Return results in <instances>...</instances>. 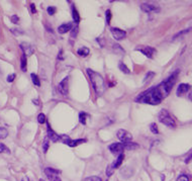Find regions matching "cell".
Wrapping results in <instances>:
<instances>
[{"instance_id": "cell-16", "label": "cell", "mask_w": 192, "mask_h": 181, "mask_svg": "<svg viewBox=\"0 0 192 181\" xmlns=\"http://www.w3.org/2000/svg\"><path fill=\"white\" fill-rule=\"evenodd\" d=\"M90 53V50L88 48H86V47H81V48H79L78 49V51H77V54H78L80 57H82V58H85L87 57V56L89 55Z\"/></svg>"}, {"instance_id": "cell-7", "label": "cell", "mask_w": 192, "mask_h": 181, "mask_svg": "<svg viewBox=\"0 0 192 181\" xmlns=\"http://www.w3.org/2000/svg\"><path fill=\"white\" fill-rule=\"evenodd\" d=\"M116 137L120 142L123 143H128L132 140V136L130 132L125 130H118L116 132Z\"/></svg>"}, {"instance_id": "cell-19", "label": "cell", "mask_w": 192, "mask_h": 181, "mask_svg": "<svg viewBox=\"0 0 192 181\" xmlns=\"http://www.w3.org/2000/svg\"><path fill=\"white\" fill-rule=\"evenodd\" d=\"M26 63H27V61H26V56L22 54V59H20V68H22V70L23 72H26Z\"/></svg>"}, {"instance_id": "cell-23", "label": "cell", "mask_w": 192, "mask_h": 181, "mask_svg": "<svg viewBox=\"0 0 192 181\" xmlns=\"http://www.w3.org/2000/svg\"><path fill=\"white\" fill-rule=\"evenodd\" d=\"M79 120H80V123H81L82 124H86L87 114L85 112H80V114H79Z\"/></svg>"}, {"instance_id": "cell-32", "label": "cell", "mask_w": 192, "mask_h": 181, "mask_svg": "<svg viewBox=\"0 0 192 181\" xmlns=\"http://www.w3.org/2000/svg\"><path fill=\"white\" fill-rule=\"evenodd\" d=\"M9 152V150L7 149V147H6L5 145H3L0 143V153H3V152Z\"/></svg>"}, {"instance_id": "cell-34", "label": "cell", "mask_w": 192, "mask_h": 181, "mask_svg": "<svg viewBox=\"0 0 192 181\" xmlns=\"http://www.w3.org/2000/svg\"><path fill=\"white\" fill-rule=\"evenodd\" d=\"M43 149H44V152H45V153H46V152L48 151V149H49V141H48V140H45Z\"/></svg>"}, {"instance_id": "cell-12", "label": "cell", "mask_w": 192, "mask_h": 181, "mask_svg": "<svg viewBox=\"0 0 192 181\" xmlns=\"http://www.w3.org/2000/svg\"><path fill=\"white\" fill-rule=\"evenodd\" d=\"M47 132H48V137L49 139L52 141V142H54V143H57L60 141V136H59L56 132H54L53 130H52V128L51 126L49 124H47Z\"/></svg>"}, {"instance_id": "cell-35", "label": "cell", "mask_w": 192, "mask_h": 181, "mask_svg": "<svg viewBox=\"0 0 192 181\" xmlns=\"http://www.w3.org/2000/svg\"><path fill=\"white\" fill-rule=\"evenodd\" d=\"M15 79V74H10L8 75V77H7V81L8 82H13V80Z\"/></svg>"}, {"instance_id": "cell-37", "label": "cell", "mask_w": 192, "mask_h": 181, "mask_svg": "<svg viewBox=\"0 0 192 181\" xmlns=\"http://www.w3.org/2000/svg\"><path fill=\"white\" fill-rule=\"evenodd\" d=\"M30 9H31V12H33V13H36V12H37L36 6H34L33 3H31V4H30Z\"/></svg>"}, {"instance_id": "cell-28", "label": "cell", "mask_w": 192, "mask_h": 181, "mask_svg": "<svg viewBox=\"0 0 192 181\" xmlns=\"http://www.w3.org/2000/svg\"><path fill=\"white\" fill-rule=\"evenodd\" d=\"M105 15H106V23L107 24H109L110 23V20H111V11L110 10H106V12H105Z\"/></svg>"}, {"instance_id": "cell-29", "label": "cell", "mask_w": 192, "mask_h": 181, "mask_svg": "<svg viewBox=\"0 0 192 181\" xmlns=\"http://www.w3.org/2000/svg\"><path fill=\"white\" fill-rule=\"evenodd\" d=\"M47 10H48V13L50 15H54L55 12H56V8L54 7V6H49Z\"/></svg>"}, {"instance_id": "cell-36", "label": "cell", "mask_w": 192, "mask_h": 181, "mask_svg": "<svg viewBox=\"0 0 192 181\" xmlns=\"http://www.w3.org/2000/svg\"><path fill=\"white\" fill-rule=\"evenodd\" d=\"M19 30H17V29H12L11 30V33H14V34H20V33H22V32H18Z\"/></svg>"}, {"instance_id": "cell-11", "label": "cell", "mask_w": 192, "mask_h": 181, "mask_svg": "<svg viewBox=\"0 0 192 181\" xmlns=\"http://www.w3.org/2000/svg\"><path fill=\"white\" fill-rule=\"evenodd\" d=\"M141 9L143 11L145 12H159L160 11V7L159 6H156V5H153V4H150V3H143L141 5Z\"/></svg>"}, {"instance_id": "cell-30", "label": "cell", "mask_w": 192, "mask_h": 181, "mask_svg": "<svg viewBox=\"0 0 192 181\" xmlns=\"http://www.w3.org/2000/svg\"><path fill=\"white\" fill-rule=\"evenodd\" d=\"M77 33H78V26H73V29L71 30V36H72L73 37H76V34H77Z\"/></svg>"}, {"instance_id": "cell-18", "label": "cell", "mask_w": 192, "mask_h": 181, "mask_svg": "<svg viewBox=\"0 0 192 181\" xmlns=\"http://www.w3.org/2000/svg\"><path fill=\"white\" fill-rule=\"evenodd\" d=\"M123 144H124V149L127 150V151H131V150H135L139 148V145L137 143L128 142V143H123Z\"/></svg>"}, {"instance_id": "cell-33", "label": "cell", "mask_w": 192, "mask_h": 181, "mask_svg": "<svg viewBox=\"0 0 192 181\" xmlns=\"http://www.w3.org/2000/svg\"><path fill=\"white\" fill-rule=\"evenodd\" d=\"M11 22H13V23H18V22H19V18H18V16L17 15H15V14H13L12 16H11Z\"/></svg>"}, {"instance_id": "cell-25", "label": "cell", "mask_w": 192, "mask_h": 181, "mask_svg": "<svg viewBox=\"0 0 192 181\" xmlns=\"http://www.w3.org/2000/svg\"><path fill=\"white\" fill-rule=\"evenodd\" d=\"M150 130H151V132L153 134H155V135L159 134V128H158V127H157V124L155 123L151 124V126H150Z\"/></svg>"}, {"instance_id": "cell-39", "label": "cell", "mask_w": 192, "mask_h": 181, "mask_svg": "<svg viewBox=\"0 0 192 181\" xmlns=\"http://www.w3.org/2000/svg\"><path fill=\"white\" fill-rule=\"evenodd\" d=\"M188 98H189V100H191V101H192V91L189 93V95H188Z\"/></svg>"}, {"instance_id": "cell-21", "label": "cell", "mask_w": 192, "mask_h": 181, "mask_svg": "<svg viewBox=\"0 0 192 181\" xmlns=\"http://www.w3.org/2000/svg\"><path fill=\"white\" fill-rule=\"evenodd\" d=\"M30 77H31V80H33V83L36 86H37V87H40L41 86V82H40V79H38V77H37V75H36V74H31L30 75Z\"/></svg>"}, {"instance_id": "cell-4", "label": "cell", "mask_w": 192, "mask_h": 181, "mask_svg": "<svg viewBox=\"0 0 192 181\" xmlns=\"http://www.w3.org/2000/svg\"><path fill=\"white\" fill-rule=\"evenodd\" d=\"M123 159H124V155H123V154H121V155H120V156H117L116 160H115V161L112 163V164L108 165L107 169H106V175H107L108 177H110L111 175H112L113 172H114V170L116 169V168H118V167H120V166L121 165V163H123Z\"/></svg>"}, {"instance_id": "cell-22", "label": "cell", "mask_w": 192, "mask_h": 181, "mask_svg": "<svg viewBox=\"0 0 192 181\" xmlns=\"http://www.w3.org/2000/svg\"><path fill=\"white\" fill-rule=\"evenodd\" d=\"M8 136V131L6 130L5 128H2L0 127V140H2V139H5L6 137Z\"/></svg>"}, {"instance_id": "cell-2", "label": "cell", "mask_w": 192, "mask_h": 181, "mask_svg": "<svg viewBox=\"0 0 192 181\" xmlns=\"http://www.w3.org/2000/svg\"><path fill=\"white\" fill-rule=\"evenodd\" d=\"M87 73H88V75H89L90 81L92 83L93 89H94V91H95V93L98 96L102 95V93L104 92V89H105L103 77L99 73L93 71L91 69H87Z\"/></svg>"}, {"instance_id": "cell-3", "label": "cell", "mask_w": 192, "mask_h": 181, "mask_svg": "<svg viewBox=\"0 0 192 181\" xmlns=\"http://www.w3.org/2000/svg\"><path fill=\"white\" fill-rule=\"evenodd\" d=\"M158 117H159L160 123H162L163 124H165V126L169 127V128H175L176 127L175 120H174V117L169 113L168 110L162 109L161 111H160Z\"/></svg>"}, {"instance_id": "cell-17", "label": "cell", "mask_w": 192, "mask_h": 181, "mask_svg": "<svg viewBox=\"0 0 192 181\" xmlns=\"http://www.w3.org/2000/svg\"><path fill=\"white\" fill-rule=\"evenodd\" d=\"M72 16H73V20H74V23L77 26L80 22V16H79V12L77 11L74 5H72Z\"/></svg>"}, {"instance_id": "cell-38", "label": "cell", "mask_w": 192, "mask_h": 181, "mask_svg": "<svg viewBox=\"0 0 192 181\" xmlns=\"http://www.w3.org/2000/svg\"><path fill=\"white\" fill-rule=\"evenodd\" d=\"M22 181H33L31 179H29V177H27V176H24L23 178L22 179Z\"/></svg>"}, {"instance_id": "cell-10", "label": "cell", "mask_w": 192, "mask_h": 181, "mask_svg": "<svg viewBox=\"0 0 192 181\" xmlns=\"http://www.w3.org/2000/svg\"><path fill=\"white\" fill-rule=\"evenodd\" d=\"M111 30V33H112V36L115 40L117 41H120L124 39L125 37H127V33L124 32V30H120V29H117V27H111L110 29Z\"/></svg>"}, {"instance_id": "cell-6", "label": "cell", "mask_w": 192, "mask_h": 181, "mask_svg": "<svg viewBox=\"0 0 192 181\" xmlns=\"http://www.w3.org/2000/svg\"><path fill=\"white\" fill-rule=\"evenodd\" d=\"M45 173L48 177V179L50 181H62L59 174L60 171L59 170H56L54 168H51V167H48V168L45 169Z\"/></svg>"}, {"instance_id": "cell-13", "label": "cell", "mask_w": 192, "mask_h": 181, "mask_svg": "<svg viewBox=\"0 0 192 181\" xmlns=\"http://www.w3.org/2000/svg\"><path fill=\"white\" fill-rule=\"evenodd\" d=\"M189 90H190V85L189 84H186V83H181V84L178 86L176 94H177V96H182L184 94H186Z\"/></svg>"}, {"instance_id": "cell-24", "label": "cell", "mask_w": 192, "mask_h": 181, "mask_svg": "<svg viewBox=\"0 0 192 181\" xmlns=\"http://www.w3.org/2000/svg\"><path fill=\"white\" fill-rule=\"evenodd\" d=\"M37 121L38 123H40L41 124H45L47 121V118H46V116H45L44 113H40L37 116Z\"/></svg>"}, {"instance_id": "cell-5", "label": "cell", "mask_w": 192, "mask_h": 181, "mask_svg": "<svg viewBox=\"0 0 192 181\" xmlns=\"http://www.w3.org/2000/svg\"><path fill=\"white\" fill-rule=\"evenodd\" d=\"M108 149L115 156H120L121 154H123V151H125L123 143H113L110 146H108Z\"/></svg>"}, {"instance_id": "cell-31", "label": "cell", "mask_w": 192, "mask_h": 181, "mask_svg": "<svg viewBox=\"0 0 192 181\" xmlns=\"http://www.w3.org/2000/svg\"><path fill=\"white\" fill-rule=\"evenodd\" d=\"M177 181H189V178H188L187 175H180L178 177Z\"/></svg>"}, {"instance_id": "cell-1", "label": "cell", "mask_w": 192, "mask_h": 181, "mask_svg": "<svg viewBox=\"0 0 192 181\" xmlns=\"http://www.w3.org/2000/svg\"><path fill=\"white\" fill-rule=\"evenodd\" d=\"M178 74H179V70L174 72L172 75L169 76L165 81L160 83L159 85L141 93L138 98L135 99V101L146 104H152V105H157V104L161 103L162 100L169 95L173 86L175 85Z\"/></svg>"}, {"instance_id": "cell-26", "label": "cell", "mask_w": 192, "mask_h": 181, "mask_svg": "<svg viewBox=\"0 0 192 181\" xmlns=\"http://www.w3.org/2000/svg\"><path fill=\"white\" fill-rule=\"evenodd\" d=\"M154 76H155V73H153V72H149V73H147V75H146V77H145V80H144V83H147V82H149L150 80H151Z\"/></svg>"}, {"instance_id": "cell-20", "label": "cell", "mask_w": 192, "mask_h": 181, "mask_svg": "<svg viewBox=\"0 0 192 181\" xmlns=\"http://www.w3.org/2000/svg\"><path fill=\"white\" fill-rule=\"evenodd\" d=\"M118 68H120V70L123 73H124V74H130V70H128V68L123 63V62H120V63L118 64Z\"/></svg>"}, {"instance_id": "cell-15", "label": "cell", "mask_w": 192, "mask_h": 181, "mask_svg": "<svg viewBox=\"0 0 192 181\" xmlns=\"http://www.w3.org/2000/svg\"><path fill=\"white\" fill-rule=\"evenodd\" d=\"M73 23L72 22H68V23H65V24H62L58 27V32L59 33H68L69 30L71 32V30L73 29Z\"/></svg>"}, {"instance_id": "cell-9", "label": "cell", "mask_w": 192, "mask_h": 181, "mask_svg": "<svg viewBox=\"0 0 192 181\" xmlns=\"http://www.w3.org/2000/svg\"><path fill=\"white\" fill-rule=\"evenodd\" d=\"M58 89H59V92L61 93V94L67 96L68 95V91H69V77H66L62 80L60 82V84L58 86Z\"/></svg>"}, {"instance_id": "cell-40", "label": "cell", "mask_w": 192, "mask_h": 181, "mask_svg": "<svg viewBox=\"0 0 192 181\" xmlns=\"http://www.w3.org/2000/svg\"><path fill=\"white\" fill-rule=\"evenodd\" d=\"M40 181H45V180H43V179H41V180H40Z\"/></svg>"}, {"instance_id": "cell-27", "label": "cell", "mask_w": 192, "mask_h": 181, "mask_svg": "<svg viewBox=\"0 0 192 181\" xmlns=\"http://www.w3.org/2000/svg\"><path fill=\"white\" fill-rule=\"evenodd\" d=\"M85 181H102V179L98 176H89L85 179Z\"/></svg>"}, {"instance_id": "cell-8", "label": "cell", "mask_w": 192, "mask_h": 181, "mask_svg": "<svg viewBox=\"0 0 192 181\" xmlns=\"http://www.w3.org/2000/svg\"><path fill=\"white\" fill-rule=\"evenodd\" d=\"M137 50L141 52L143 55H145L147 58H150V59H152L154 57V55L156 54L155 49L149 46H139L137 48Z\"/></svg>"}, {"instance_id": "cell-14", "label": "cell", "mask_w": 192, "mask_h": 181, "mask_svg": "<svg viewBox=\"0 0 192 181\" xmlns=\"http://www.w3.org/2000/svg\"><path fill=\"white\" fill-rule=\"evenodd\" d=\"M20 49L22 50L23 52V55H25V56H30V55H33V48L30 46L29 44H26V43H22V44H20Z\"/></svg>"}]
</instances>
